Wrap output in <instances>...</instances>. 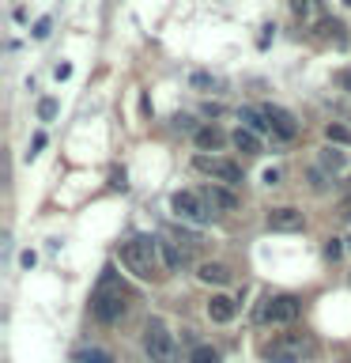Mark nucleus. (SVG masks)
Segmentation results:
<instances>
[{
  "label": "nucleus",
  "instance_id": "obj_1",
  "mask_svg": "<svg viewBox=\"0 0 351 363\" xmlns=\"http://www.w3.org/2000/svg\"><path fill=\"white\" fill-rule=\"evenodd\" d=\"M121 265L132 272V277H140V280H159L163 277V269H166V261H163V246H159V238H129V242L121 246Z\"/></svg>",
  "mask_w": 351,
  "mask_h": 363
},
{
  "label": "nucleus",
  "instance_id": "obj_2",
  "mask_svg": "<svg viewBox=\"0 0 351 363\" xmlns=\"http://www.w3.org/2000/svg\"><path fill=\"white\" fill-rule=\"evenodd\" d=\"M91 311H95V318H98V322H106V325L121 322L125 311H129V288L106 272L102 284H98V291H95V299H91Z\"/></svg>",
  "mask_w": 351,
  "mask_h": 363
},
{
  "label": "nucleus",
  "instance_id": "obj_3",
  "mask_svg": "<svg viewBox=\"0 0 351 363\" xmlns=\"http://www.w3.org/2000/svg\"><path fill=\"white\" fill-rule=\"evenodd\" d=\"M144 352L151 363H178V340L163 322H147L144 325Z\"/></svg>",
  "mask_w": 351,
  "mask_h": 363
},
{
  "label": "nucleus",
  "instance_id": "obj_4",
  "mask_svg": "<svg viewBox=\"0 0 351 363\" xmlns=\"http://www.w3.org/2000/svg\"><path fill=\"white\" fill-rule=\"evenodd\" d=\"M170 212H174L181 223H192V227H204L212 220V208L204 204V197L200 193H189V189H181L170 197Z\"/></svg>",
  "mask_w": 351,
  "mask_h": 363
},
{
  "label": "nucleus",
  "instance_id": "obj_5",
  "mask_svg": "<svg viewBox=\"0 0 351 363\" xmlns=\"http://www.w3.org/2000/svg\"><path fill=\"white\" fill-rule=\"evenodd\" d=\"M310 352H313V340L306 333H283L268 345L272 363H302V356H310Z\"/></svg>",
  "mask_w": 351,
  "mask_h": 363
},
{
  "label": "nucleus",
  "instance_id": "obj_6",
  "mask_svg": "<svg viewBox=\"0 0 351 363\" xmlns=\"http://www.w3.org/2000/svg\"><path fill=\"white\" fill-rule=\"evenodd\" d=\"M192 167L200 170V174H208L215 182H223V186H238L242 182V167L231 163V159H219V155H192Z\"/></svg>",
  "mask_w": 351,
  "mask_h": 363
},
{
  "label": "nucleus",
  "instance_id": "obj_7",
  "mask_svg": "<svg viewBox=\"0 0 351 363\" xmlns=\"http://www.w3.org/2000/svg\"><path fill=\"white\" fill-rule=\"evenodd\" d=\"M299 311H302V303L294 299V295H272V299L260 306V322H272V325H287V322H294L299 318Z\"/></svg>",
  "mask_w": 351,
  "mask_h": 363
},
{
  "label": "nucleus",
  "instance_id": "obj_8",
  "mask_svg": "<svg viewBox=\"0 0 351 363\" xmlns=\"http://www.w3.org/2000/svg\"><path fill=\"white\" fill-rule=\"evenodd\" d=\"M260 113H265V121H268V129L283 136V140H294V133H299V125H294V118L283 106H260Z\"/></svg>",
  "mask_w": 351,
  "mask_h": 363
},
{
  "label": "nucleus",
  "instance_id": "obj_9",
  "mask_svg": "<svg viewBox=\"0 0 351 363\" xmlns=\"http://www.w3.org/2000/svg\"><path fill=\"white\" fill-rule=\"evenodd\" d=\"M200 197H204V204H208L212 212H234L238 208V197L226 186H204Z\"/></svg>",
  "mask_w": 351,
  "mask_h": 363
},
{
  "label": "nucleus",
  "instance_id": "obj_10",
  "mask_svg": "<svg viewBox=\"0 0 351 363\" xmlns=\"http://www.w3.org/2000/svg\"><path fill=\"white\" fill-rule=\"evenodd\" d=\"M302 212L299 208H272L268 212V227L272 231H302Z\"/></svg>",
  "mask_w": 351,
  "mask_h": 363
},
{
  "label": "nucleus",
  "instance_id": "obj_11",
  "mask_svg": "<svg viewBox=\"0 0 351 363\" xmlns=\"http://www.w3.org/2000/svg\"><path fill=\"white\" fill-rule=\"evenodd\" d=\"M192 136H197V147H200L204 155H208V152H219V147L226 144V133L215 129V125H200V129L192 133Z\"/></svg>",
  "mask_w": 351,
  "mask_h": 363
},
{
  "label": "nucleus",
  "instance_id": "obj_12",
  "mask_svg": "<svg viewBox=\"0 0 351 363\" xmlns=\"http://www.w3.org/2000/svg\"><path fill=\"white\" fill-rule=\"evenodd\" d=\"M159 246H163V261H166V269H181V265H189V257H192V250H189V246H181V242H166V238H159Z\"/></svg>",
  "mask_w": 351,
  "mask_h": 363
},
{
  "label": "nucleus",
  "instance_id": "obj_13",
  "mask_svg": "<svg viewBox=\"0 0 351 363\" xmlns=\"http://www.w3.org/2000/svg\"><path fill=\"white\" fill-rule=\"evenodd\" d=\"M234 314H238L234 299H226V295H212V303H208V318H212V322L226 325V322H231Z\"/></svg>",
  "mask_w": 351,
  "mask_h": 363
},
{
  "label": "nucleus",
  "instance_id": "obj_14",
  "mask_svg": "<svg viewBox=\"0 0 351 363\" xmlns=\"http://www.w3.org/2000/svg\"><path fill=\"white\" fill-rule=\"evenodd\" d=\"M197 277H200L204 284H231V269L219 265V261H204Z\"/></svg>",
  "mask_w": 351,
  "mask_h": 363
},
{
  "label": "nucleus",
  "instance_id": "obj_15",
  "mask_svg": "<svg viewBox=\"0 0 351 363\" xmlns=\"http://www.w3.org/2000/svg\"><path fill=\"white\" fill-rule=\"evenodd\" d=\"M317 34L328 38V42H336V45H347V34H344V23L340 19H321L317 23Z\"/></svg>",
  "mask_w": 351,
  "mask_h": 363
},
{
  "label": "nucleus",
  "instance_id": "obj_16",
  "mask_svg": "<svg viewBox=\"0 0 351 363\" xmlns=\"http://www.w3.org/2000/svg\"><path fill=\"white\" fill-rule=\"evenodd\" d=\"M231 140H234L238 152H246V155H257V152H260V136H257V133H249V129H238Z\"/></svg>",
  "mask_w": 351,
  "mask_h": 363
},
{
  "label": "nucleus",
  "instance_id": "obj_17",
  "mask_svg": "<svg viewBox=\"0 0 351 363\" xmlns=\"http://www.w3.org/2000/svg\"><path fill=\"white\" fill-rule=\"evenodd\" d=\"M317 163L325 170H344L347 167V152H340V147H325L321 155H317Z\"/></svg>",
  "mask_w": 351,
  "mask_h": 363
},
{
  "label": "nucleus",
  "instance_id": "obj_18",
  "mask_svg": "<svg viewBox=\"0 0 351 363\" xmlns=\"http://www.w3.org/2000/svg\"><path fill=\"white\" fill-rule=\"evenodd\" d=\"M72 359L76 363H113V356H110L106 348H79Z\"/></svg>",
  "mask_w": 351,
  "mask_h": 363
},
{
  "label": "nucleus",
  "instance_id": "obj_19",
  "mask_svg": "<svg viewBox=\"0 0 351 363\" xmlns=\"http://www.w3.org/2000/svg\"><path fill=\"white\" fill-rule=\"evenodd\" d=\"M242 129H249V133H265L268 129V121H265V113H257V110H242Z\"/></svg>",
  "mask_w": 351,
  "mask_h": 363
},
{
  "label": "nucleus",
  "instance_id": "obj_20",
  "mask_svg": "<svg viewBox=\"0 0 351 363\" xmlns=\"http://www.w3.org/2000/svg\"><path fill=\"white\" fill-rule=\"evenodd\" d=\"M325 136H328V144H347L351 147V129H347V125H328V129H325Z\"/></svg>",
  "mask_w": 351,
  "mask_h": 363
},
{
  "label": "nucleus",
  "instance_id": "obj_21",
  "mask_svg": "<svg viewBox=\"0 0 351 363\" xmlns=\"http://www.w3.org/2000/svg\"><path fill=\"white\" fill-rule=\"evenodd\" d=\"M189 363H219V352H215L212 345H197L192 356H189Z\"/></svg>",
  "mask_w": 351,
  "mask_h": 363
},
{
  "label": "nucleus",
  "instance_id": "obj_22",
  "mask_svg": "<svg viewBox=\"0 0 351 363\" xmlns=\"http://www.w3.org/2000/svg\"><path fill=\"white\" fill-rule=\"evenodd\" d=\"M291 11H294L299 19H310V16H313V0H291Z\"/></svg>",
  "mask_w": 351,
  "mask_h": 363
},
{
  "label": "nucleus",
  "instance_id": "obj_23",
  "mask_svg": "<svg viewBox=\"0 0 351 363\" xmlns=\"http://www.w3.org/2000/svg\"><path fill=\"white\" fill-rule=\"evenodd\" d=\"M340 254H344V246H340V238H328V242H325V257H328V261H336Z\"/></svg>",
  "mask_w": 351,
  "mask_h": 363
},
{
  "label": "nucleus",
  "instance_id": "obj_24",
  "mask_svg": "<svg viewBox=\"0 0 351 363\" xmlns=\"http://www.w3.org/2000/svg\"><path fill=\"white\" fill-rule=\"evenodd\" d=\"M53 113H57V102H53V99H42V102H38V118H45V121H50Z\"/></svg>",
  "mask_w": 351,
  "mask_h": 363
},
{
  "label": "nucleus",
  "instance_id": "obj_25",
  "mask_svg": "<svg viewBox=\"0 0 351 363\" xmlns=\"http://www.w3.org/2000/svg\"><path fill=\"white\" fill-rule=\"evenodd\" d=\"M174 125H178V129H192V133H197V125H192V118H189V113H178V118H174Z\"/></svg>",
  "mask_w": 351,
  "mask_h": 363
},
{
  "label": "nucleus",
  "instance_id": "obj_26",
  "mask_svg": "<svg viewBox=\"0 0 351 363\" xmlns=\"http://www.w3.org/2000/svg\"><path fill=\"white\" fill-rule=\"evenodd\" d=\"M45 34H50V19H38L34 23V38H45Z\"/></svg>",
  "mask_w": 351,
  "mask_h": 363
},
{
  "label": "nucleus",
  "instance_id": "obj_27",
  "mask_svg": "<svg viewBox=\"0 0 351 363\" xmlns=\"http://www.w3.org/2000/svg\"><path fill=\"white\" fill-rule=\"evenodd\" d=\"M34 261H38V257H34V250H23L19 265H23V269H34Z\"/></svg>",
  "mask_w": 351,
  "mask_h": 363
},
{
  "label": "nucleus",
  "instance_id": "obj_28",
  "mask_svg": "<svg viewBox=\"0 0 351 363\" xmlns=\"http://www.w3.org/2000/svg\"><path fill=\"white\" fill-rule=\"evenodd\" d=\"M340 220H347V223H351V197L340 201Z\"/></svg>",
  "mask_w": 351,
  "mask_h": 363
},
{
  "label": "nucleus",
  "instance_id": "obj_29",
  "mask_svg": "<svg viewBox=\"0 0 351 363\" xmlns=\"http://www.w3.org/2000/svg\"><path fill=\"white\" fill-rule=\"evenodd\" d=\"M310 186H313L317 193H325V178H321V174H317V170H310Z\"/></svg>",
  "mask_w": 351,
  "mask_h": 363
},
{
  "label": "nucleus",
  "instance_id": "obj_30",
  "mask_svg": "<svg viewBox=\"0 0 351 363\" xmlns=\"http://www.w3.org/2000/svg\"><path fill=\"white\" fill-rule=\"evenodd\" d=\"M72 76V65H57V79H68Z\"/></svg>",
  "mask_w": 351,
  "mask_h": 363
},
{
  "label": "nucleus",
  "instance_id": "obj_31",
  "mask_svg": "<svg viewBox=\"0 0 351 363\" xmlns=\"http://www.w3.org/2000/svg\"><path fill=\"white\" fill-rule=\"evenodd\" d=\"M340 84H344V91H351V68H347L344 76H340Z\"/></svg>",
  "mask_w": 351,
  "mask_h": 363
},
{
  "label": "nucleus",
  "instance_id": "obj_32",
  "mask_svg": "<svg viewBox=\"0 0 351 363\" xmlns=\"http://www.w3.org/2000/svg\"><path fill=\"white\" fill-rule=\"evenodd\" d=\"M347 8H351V0H347Z\"/></svg>",
  "mask_w": 351,
  "mask_h": 363
},
{
  "label": "nucleus",
  "instance_id": "obj_33",
  "mask_svg": "<svg viewBox=\"0 0 351 363\" xmlns=\"http://www.w3.org/2000/svg\"><path fill=\"white\" fill-rule=\"evenodd\" d=\"M347 363H351V356H347Z\"/></svg>",
  "mask_w": 351,
  "mask_h": 363
}]
</instances>
